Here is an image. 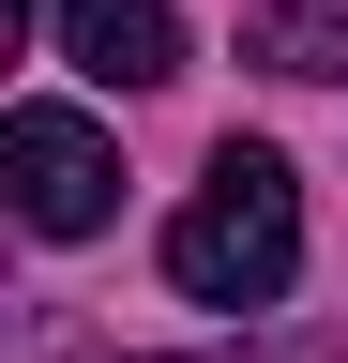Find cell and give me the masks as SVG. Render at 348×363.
<instances>
[{
  "mask_svg": "<svg viewBox=\"0 0 348 363\" xmlns=\"http://www.w3.org/2000/svg\"><path fill=\"white\" fill-rule=\"evenodd\" d=\"M288 272H303V182L228 136L212 182L182 197V227H167V288L182 303H288Z\"/></svg>",
  "mask_w": 348,
  "mask_h": 363,
  "instance_id": "6da1fadb",
  "label": "cell"
},
{
  "mask_svg": "<svg viewBox=\"0 0 348 363\" xmlns=\"http://www.w3.org/2000/svg\"><path fill=\"white\" fill-rule=\"evenodd\" d=\"M197 363H228V348H197Z\"/></svg>",
  "mask_w": 348,
  "mask_h": 363,
  "instance_id": "5b68a950",
  "label": "cell"
},
{
  "mask_svg": "<svg viewBox=\"0 0 348 363\" xmlns=\"http://www.w3.org/2000/svg\"><path fill=\"white\" fill-rule=\"evenodd\" d=\"M46 30H61V61L106 76V91L182 76V0H46Z\"/></svg>",
  "mask_w": 348,
  "mask_h": 363,
  "instance_id": "3957f363",
  "label": "cell"
},
{
  "mask_svg": "<svg viewBox=\"0 0 348 363\" xmlns=\"http://www.w3.org/2000/svg\"><path fill=\"white\" fill-rule=\"evenodd\" d=\"M242 61H273V76H348V0H242Z\"/></svg>",
  "mask_w": 348,
  "mask_h": 363,
  "instance_id": "277c9868",
  "label": "cell"
},
{
  "mask_svg": "<svg viewBox=\"0 0 348 363\" xmlns=\"http://www.w3.org/2000/svg\"><path fill=\"white\" fill-rule=\"evenodd\" d=\"M0 167H16V212L46 227V242H91V227L121 212V152L76 106H16V121H0Z\"/></svg>",
  "mask_w": 348,
  "mask_h": 363,
  "instance_id": "7a4b0ae2",
  "label": "cell"
}]
</instances>
